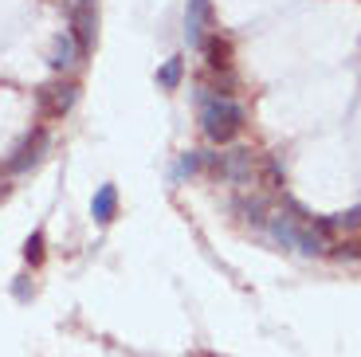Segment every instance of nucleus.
<instances>
[{"label":"nucleus","instance_id":"obj_1","mask_svg":"<svg viewBox=\"0 0 361 357\" xmlns=\"http://www.w3.org/2000/svg\"><path fill=\"white\" fill-rule=\"evenodd\" d=\"M200 99V130H204L208 142H232L240 130H244L247 114L240 102L232 99H216V95H208V87L197 90Z\"/></svg>","mask_w":361,"mask_h":357},{"label":"nucleus","instance_id":"obj_2","mask_svg":"<svg viewBox=\"0 0 361 357\" xmlns=\"http://www.w3.org/2000/svg\"><path fill=\"white\" fill-rule=\"evenodd\" d=\"M67 12V32L79 44V52L87 55L94 47V36H99V0H63Z\"/></svg>","mask_w":361,"mask_h":357},{"label":"nucleus","instance_id":"obj_3","mask_svg":"<svg viewBox=\"0 0 361 357\" xmlns=\"http://www.w3.org/2000/svg\"><path fill=\"white\" fill-rule=\"evenodd\" d=\"M204 169H212L216 177L232 181V185H247L255 177V153L247 145H235L228 153H204Z\"/></svg>","mask_w":361,"mask_h":357},{"label":"nucleus","instance_id":"obj_4","mask_svg":"<svg viewBox=\"0 0 361 357\" xmlns=\"http://www.w3.org/2000/svg\"><path fill=\"white\" fill-rule=\"evenodd\" d=\"M47 150H51V134H47L44 126L27 130V134L20 138V145L12 150V157L4 161V173H12V177H20V173H32L39 161L47 157Z\"/></svg>","mask_w":361,"mask_h":357},{"label":"nucleus","instance_id":"obj_5","mask_svg":"<svg viewBox=\"0 0 361 357\" xmlns=\"http://www.w3.org/2000/svg\"><path fill=\"white\" fill-rule=\"evenodd\" d=\"M75 102H79V83H71V79H51L36 90L39 118H63V114H71Z\"/></svg>","mask_w":361,"mask_h":357},{"label":"nucleus","instance_id":"obj_6","mask_svg":"<svg viewBox=\"0 0 361 357\" xmlns=\"http://www.w3.org/2000/svg\"><path fill=\"white\" fill-rule=\"evenodd\" d=\"M208 28H212V4L208 0H185V44L204 47Z\"/></svg>","mask_w":361,"mask_h":357},{"label":"nucleus","instance_id":"obj_7","mask_svg":"<svg viewBox=\"0 0 361 357\" xmlns=\"http://www.w3.org/2000/svg\"><path fill=\"white\" fill-rule=\"evenodd\" d=\"M79 59H82V52H79V44L71 40V32H59V36L51 40V71H71V67H79Z\"/></svg>","mask_w":361,"mask_h":357},{"label":"nucleus","instance_id":"obj_8","mask_svg":"<svg viewBox=\"0 0 361 357\" xmlns=\"http://www.w3.org/2000/svg\"><path fill=\"white\" fill-rule=\"evenodd\" d=\"M200 52H204V59H208V67H212V71H232V44H228L220 32H212V36L204 40V47H200Z\"/></svg>","mask_w":361,"mask_h":357},{"label":"nucleus","instance_id":"obj_9","mask_svg":"<svg viewBox=\"0 0 361 357\" xmlns=\"http://www.w3.org/2000/svg\"><path fill=\"white\" fill-rule=\"evenodd\" d=\"M90 216H94V224H110L118 216V188L114 185H99V193L90 197Z\"/></svg>","mask_w":361,"mask_h":357},{"label":"nucleus","instance_id":"obj_10","mask_svg":"<svg viewBox=\"0 0 361 357\" xmlns=\"http://www.w3.org/2000/svg\"><path fill=\"white\" fill-rule=\"evenodd\" d=\"M180 79H185V59H180V55H169V59L157 67V87H161V90H177Z\"/></svg>","mask_w":361,"mask_h":357},{"label":"nucleus","instance_id":"obj_11","mask_svg":"<svg viewBox=\"0 0 361 357\" xmlns=\"http://www.w3.org/2000/svg\"><path fill=\"white\" fill-rule=\"evenodd\" d=\"M204 169V153H180V161L173 165V181H185V177H197Z\"/></svg>","mask_w":361,"mask_h":357},{"label":"nucleus","instance_id":"obj_12","mask_svg":"<svg viewBox=\"0 0 361 357\" xmlns=\"http://www.w3.org/2000/svg\"><path fill=\"white\" fill-rule=\"evenodd\" d=\"M259 177H263V185L267 188H283V181H287V173H283V161L279 157H263V165H259Z\"/></svg>","mask_w":361,"mask_h":357},{"label":"nucleus","instance_id":"obj_13","mask_svg":"<svg viewBox=\"0 0 361 357\" xmlns=\"http://www.w3.org/2000/svg\"><path fill=\"white\" fill-rule=\"evenodd\" d=\"M235 208H240V212H244V220H252V224H267V200L263 197H240L235 200Z\"/></svg>","mask_w":361,"mask_h":357},{"label":"nucleus","instance_id":"obj_14","mask_svg":"<svg viewBox=\"0 0 361 357\" xmlns=\"http://www.w3.org/2000/svg\"><path fill=\"white\" fill-rule=\"evenodd\" d=\"M24 259L32 263V267H36L39 259H44V232H32V236L24 240Z\"/></svg>","mask_w":361,"mask_h":357},{"label":"nucleus","instance_id":"obj_15","mask_svg":"<svg viewBox=\"0 0 361 357\" xmlns=\"http://www.w3.org/2000/svg\"><path fill=\"white\" fill-rule=\"evenodd\" d=\"M334 255H342V259H345V255H350V259H357V255H361V243H342V248H338Z\"/></svg>","mask_w":361,"mask_h":357}]
</instances>
